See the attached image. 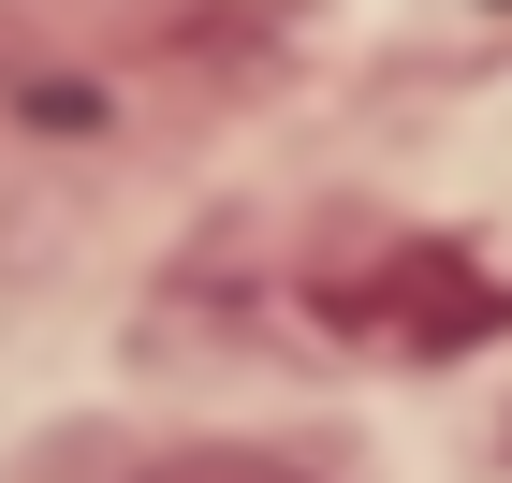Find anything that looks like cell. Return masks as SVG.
Instances as JSON below:
<instances>
[{"label":"cell","instance_id":"1","mask_svg":"<svg viewBox=\"0 0 512 483\" xmlns=\"http://www.w3.org/2000/svg\"><path fill=\"white\" fill-rule=\"evenodd\" d=\"M147 483H322V469H293V454H235V440H205V454H161Z\"/></svg>","mask_w":512,"mask_h":483}]
</instances>
